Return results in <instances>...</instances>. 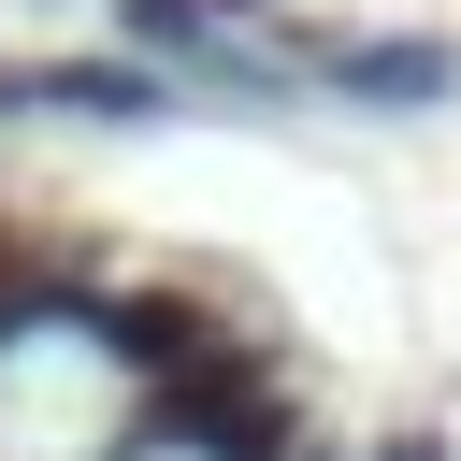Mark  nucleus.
Masks as SVG:
<instances>
[{
	"label": "nucleus",
	"instance_id": "1",
	"mask_svg": "<svg viewBox=\"0 0 461 461\" xmlns=\"http://www.w3.org/2000/svg\"><path fill=\"white\" fill-rule=\"evenodd\" d=\"M346 115H447L461 101V43L447 29H303L288 43Z\"/></svg>",
	"mask_w": 461,
	"mask_h": 461
},
{
	"label": "nucleus",
	"instance_id": "2",
	"mask_svg": "<svg viewBox=\"0 0 461 461\" xmlns=\"http://www.w3.org/2000/svg\"><path fill=\"white\" fill-rule=\"evenodd\" d=\"M0 115H86V130H158L173 115V72L158 58H43V72H0Z\"/></svg>",
	"mask_w": 461,
	"mask_h": 461
},
{
	"label": "nucleus",
	"instance_id": "3",
	"mask_svg": "<svg viewBox=\"0 0 461 461\" xmlns=\"http://www.w3.org/2000/svg\"><path fill=\"white\" fill-rule=\"evenodd\" d=\"M115 29H130V58H158L173 86L216 58V29H230V0H115Z\"/></svg>",
	"mask_w": 461,
	"mask_h": 461
},
{
	"label": "nucleus",
	"instance_id": "4",
	"mask_svg": "<svg viewBox=\"0 0 461 461\" xmlns=\"http://www.w3.org/2000/svg\"><path fill=\"white\" fill-rule=\"evenodd\" d=\"M375 461H447V447H432V432H389V447H375Z\"/></svg>",
	"mask_w": 461,
	"mask_h": 461
},
{
	"label": "nucleus",
	"instance_id": "5",
	"mask_svg": "<svg viewBox=\"0 0 461 461\" xmlns=\"http://www.w3.org/2000/svg\"><path fill=\"white\" fill-rule=\"evenodd\" d=\"M230 14H259V0H230Z\"/></svg>",
	"mask_w": 461,
	"mask_h": 461
}]
</instances>
